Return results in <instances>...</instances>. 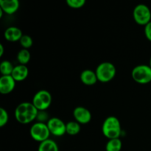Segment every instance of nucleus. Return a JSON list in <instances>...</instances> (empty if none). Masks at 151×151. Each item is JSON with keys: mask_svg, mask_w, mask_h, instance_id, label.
I'll list each match as a JSON object with an SVG mask.
<instances>
[{"mask_svg": "<svg viewBox=\"0 0 151 151\" xmlns=\"http://www.w3.org/2000/svg\"><path fill=\"white\" fill-rule=\"evenodd\" d=\"M122 147V141L119 138L109 139L106 145V151H120Z\"/></svg>", "mask_w": 151, "mask_h": 151, "instance_id": "obj_16", "label": "nucleus"}, {"mask_svg": "<svg viewBox=\"0 0 151 151\" xmlns=\"http://www.w3.org/2000/svg\"><path fill=\"white\" fill-rule=\"evenodd\" d=\"M103 134L109 139L119 138L122 133L121 124L117 117L109 116L105 119L102 127Z\"/></svg>", "mask_w": 151, "mask_h": 151, "instance_id": "obj_2", "label": "nucleus"}, {"mask_svg": "<svg viewBox=\"0 0 151 151\" xmlns=\"http://www.w3.org/2000/svg\"><path fill=\"white\" fill-rule=\"evenodd\" d=\"M133 79L139 84H147L151 82V68L145 64L138 65L132 70Z\"/></svg>", "mask_w": 151, "mask_h": 151, "instance_id": "obj_4", "label": "nucleus"}, {"mask_svg": "<svg viewBox=\"0 0 151 151\" xmlns=\"http://www.w3.org/2000/svg\"><path fill=\"white\" fill-rule=\"evenodd\" d=\"M50 134L55 137H62L66 134V124L60 119L58 117L50 118L47 122Z\"/></svg>", "mask_w": 151, "mask_h": 151, "instance_id": "obj_8", "label": "nucleus"}, {"mask_svg": "<svg viewBox=\"0 0 151 151\" xmlns=\"http://www.w3.org/2000/svg\"><path fill=\"white\" fill-rule=\"evenodd\" d=\"M145 35L146 38L151 41V22L145 26Z\"/></svg>", "mask_w": 151, "mask_h": 151, "instance_id": "obj_24", "label": "nucleus"}, {"mask_svg": "<svg viewBox=\"0 0 151 151\" xmlns=\"http://www.w3.org/2000/svg\"><path fill=\"white\" fill-rule=\"evenodd\" d=\"M30 57V53L29 50L26 49H22L18 52L17 60L21 65H26L27 63H29Z\"/></svg>", "mask_w": 151, "mask_h": 151, "instance_id": "obj_18", "label": "nucleus"}, {"mask_svg": "<svg viewBox=\"0 0 151 151\" xmlns=\"http://www.w3.org/2000/svg\"><path fill=\"white\" fill-rule=\"evenodd\" d=\"M66 134L71 136H75L79 134L81 131V124L76 121H71L66 124Z\"/></svg>", "mask_w": 151, "mask_h": 151, "instance_id": "obj_17", "label": "nucleus"}, {"mask_svg": "<svg viewBox=\"0 0 151 151\" xmlns=\"http://www.w3.org/2000/svg\"><path fill=\"white\" fill-rule=\"evenodd\" d=\"M73 116L76 122L83 125L88 123L91 119V114L90 111L83 106L75 108L73 111Z\"/></svg>", "mask_w": 151, "mask_h": 151, "instance_id": "obj_9", "label": "nucleus"}, {"mask_svg": "<svg viewBox=\"0 0 151 151\" xmlns=\"http://www.w3.org/2000/svg\"><path fill=\"white\" fill-rule=\"evenodd\" d=\"M29 133L32 138L40 143L49 139L50 135L51 134L47 123L38 122H35L31 126Z\"/></svg>", "mask_w": 151, "mask_h": 151, "instance_id": "obj_6", "label": "nucleus"}, {"mask_svg": "<svg viewBox=\"0 0 151 151\" xmlns=\"http://www.w3.org/2000/svg\"><path fill=\"white\" fill-rule=\"evenodd\" d=\"M38 151H59L57 143L52 139L45 140L40 143Z\"/></svg>", "mask_w": 151, "mask_h": 151, "instance_id": "obj_15", "label": "nucleus"}, {"mask_svg": "<svg viewBox=\"0 0 151 151\" xmlns=\"http://www.w3.org/2000/svg\"><path fill=\"white\" fill-rule=\"evenodd\" d=\"M9 119L8 113L3 108L0 109V127H3L7 123Z\"/></svg>", "mask_w": 151, "mask_h": 151, "instance_id": "obj_22", "label": "nucleus"}, {"mask_svg": "<svg viewBox=\"0 0 151 151\" xmlns=\"http://www.w3.org/2000/svg\"><path fill=\"white\" fill-rule=\"evenodd\" d=\"M133 17L138 24L145 26L151 22V11L150 8L146 4H138L134 7Z\"/></svg>", "mask_w": 151, "mask_h": 151, "instance_id": "obj_5", "label": "nucleus"}, {"mask_svg": "<svg viewBox=\"0 0 151 151\" xmlns=\"http://www.w3.org/2000/svg\"><path fill=\"white\" fill-rule=\"evenodd\" d=\"M4 36L7 41L10 42H16L20 41L22 37L23 36V34L19 28L16 27H10L4 31Z\"/></svg>", "mask_w": 151, "mask_h": 151, "instance_id": "obj_12", "label": "nucleus"}, {"mask_svg": "<svg viewBox=\"0 0 151 151\" xmlns=\"http://www.w3.org/2000/svg\"><path fill=\"white\" fill-rule=\"evenodd\" d=\"M97 79L102 83H108L116 75V67L110 62H103L97 66L95 70Z\"/></svg>", "mask_w": 151, "mask_h": 151, "instance_id": "obj_3", "label": "nucleus"}, {"mask_svg": "<svg viewBox=\"0 0 151 151\" xmlns=\"http://www.w3.org/2000/svg\"><path fill=\"white\" fill-rule=\"evenodd\" d=\"M16 86V81L12 75H1L0 78V93L7 94L13 91Z\"/></svg>", "mask_w": 151, "mask_h": 151, "instance_id": "obj_10", "label": "nucleus"}, {"mask_svg": "<svg viewBox=\"0 0 151 151\" xmlns=\"http://www.w3.org/2000/svg\"><path fill=\"white\" fill-rule=\"evenodd\" d=\"M36 119L38 121V122H43V123H45V122H48L49 119H50L48 114L45 111H38Z\"/></svg>", "mask_w": 151, "mask_h": 151, "instance_id": "obj_23", "label": "nucleus"}, {"mask_svg": "<svg viewBox=\"0 0 151 151\" xmlns=\"http://www.w3.org/2000/svg\"><path fill=\"white\" fill-rule=\"evenodd\" d=\"M32 104L38 111H46L52 103V95L47 90H40L32 98Z\"/></svg>", "mask_w": 151, "mask_h": 151, "instance_id": "obj_7", "label": "nucleus"}, {"mask_svg": "<svg viewBox=\"0 0 151 151\" xmlns=\"http://www.w3.org/2000/svg\"><path fill=\"white\" fill-rule=\"evenodd\" d=\"M149 66H150V68H151V57H150V63H149Z\"/></svg>", "mask_w": 151, "mask_h": 151, "instance_id": "obj_26", "label": "nucleus"}, {"mask_svg": "<svg viewBox=\"0 0 151 151\" xmlns=\"http://www.w3.org/2000/svg\"><path fill=\"white\" fill-rule=\"evenodd\" d=\"M21 45L23 47V49H26V50H28V49L30 48L32 45V38H31L29 35H23V36L22 37V38L19 41Z\"/></svg>", "mask_w": 151, "mask_h": 151, "instance_id": "obj_20", "label": "nucleus"}, {"mask_svg": "<svg viewBox=\"0 0 151 151\" xmlns=\"http://www.w3.org/2000/svg\"><path fill=\"white\" fill-rule=\"evenodd\" d=\"M4 52V46L2 44H0V57L3 55Z\"/></svg>", "mask_w": 151, "mask_h": 151, "instance_id": "obj_25", "label": "nucleus"}, {"mask_svg": "<svg viewBox=\"0 0 151 151\" xmlns=\"http://www.w3.org/2000/svg\"><path fill=\"white\" fill-rule=\"evenodd\" d=\"M0 8L7 14L12 15L19 10V1L18 0H0Z\"/></svg>", "mask_w": 151, "mask_h": 151, "instance_id": "obj_11", "label": "nucleus"}, {"mask_svg": "<svg viewBox=\"0 0 151 151\" xmlns=\"http://www.w3.org/2000/svg\"><path fill=\"white\" fill-rule=\"evenodd\" d=\"M81 81L83 84L86 86H92L98 81L95 71L91 69L83 70L81 74Z\"/></svg>", "mask_w": 151, "mask_h": 151, "instance_id": "obj_13", "label": "nucleus"}, {"mask_svg": "<svg viewBox=\"0 0 151 151\" xmlns=\"http://www.w3.org/2000/svg\"><path fill=\"white\" fill-rule=\"evenodd\" d=\"M66 4H68L69 7H72L74 9L81 8L83 7L86 4L85 0H67Z\"/></svg>", "mask_w": 151, "mask_h": 151, "instance_id": "obj_21", "label": "nucleus"}, {"mask_svg": "<svg viewBox=\"0 0 151 151\" xmlns=\"http://www.w3.org/2000/svg\"><path fill=\"white\" fill-rule=\"evenodd\" d=\"M29 75V70L26 65H17L14 67L12 77L16 81H22L26 79Z\"/></svg>", "mask_w": 151, "mask_h": 151, "instance_id": "obj_14", "label": "nucleus"}, {"mask_svg": "<svg viewBox=\"0 0 151 151\" xmlns=\"http://www.w3.org/2000/svg\"><path fill=\"white\" fill-rule=\"evenodd\" d=\"M15 66L9 60H3L0 64V72L2 75H11Z\"/></svg>", "mask_w": 151, "mask_h": 151, "instance_id": "obj_19", "label": "nucleus"}, {"mask_svg": "<svg viewBox=\"0 0 151 151\" xmlns=\"http://www.w3.org/2000/svg\"><path fill=\"white\" fill-rule=\"evenodd\" d=\"M38 110L32 103H22L16 108L15 118L21 124L30 123L38 116Z\"/></svg>", "mask_w": 151, "mask_h": 151, "instance_id": "obj_1", "label": "nucleus"}]
</instances>
